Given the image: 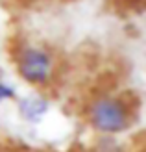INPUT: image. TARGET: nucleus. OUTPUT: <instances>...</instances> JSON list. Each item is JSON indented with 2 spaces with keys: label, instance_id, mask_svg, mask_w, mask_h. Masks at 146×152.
I'll list each match as a JSON object with an SVG mask.
<instances>
[{
  "label": "nucleus",
  "instance_id": "nucleus-1",
  "mask_svg": "<svg viewBox=\"0 0 146 152\" xmlns=\"http://www.w3.org/2000/svg\"><path fill=\"white\" fill-rule=\"evenodd\" d=\"M85 117L93 130L115 135L131 128L135 111L126 96L115 93H100L87 104Z\"/></svg>",
  "mask_w": 146,
  "mask_h": 152
},
{
  "label": "nucleus",
  "instance_id": "nucleus-2",
  "mask_svg": "<svg viewBox=\"0 0 146 152\" xmlns=\"http://www.w3.org/2000/svg\"><path fill=\"white\" fill-rule=\"evenodd\" d=\"M15 67L26 83L33 87H44L54 78L56 59L46 47L26 43L15 52Z\"/></svg>",
  "mask_w": 146,
  "mask_h": 152
},
{
  "label": "nucleus",
  "instance_id": "nucleus-3",
  "mask_svg": "<svg viewBox=\"0 0 146 152\" xmlns=\"http://www.w3.org/2000/svg\"><path fill=\"white\" fill-rule=\"evenodd\" d=\"M48 111V100L41 95H30L19 102V113L30 123L41 121Z\"/></svg>",
  "mask_w": 146,
  "mask_h": 152
},
{
  "label": "nucleus",
  "instance_id": "nucleus-4",
  "mask_svg": "<svg viewBox=\"0 0 146 152\" xmlns=\"http://www.w3.org/2000/svg\"><path fill=\"white\" fill-rule=\"evenodd\" d=\"M15 96H17V93H15L13 86H9V83H6V82L0 80V104L7 102V100H13Z\"/></svg>",
  "mask_w": 146,
  "mask_h": 152
},
{
  "label": "nucleus",
  "instance_id": "nucleus-5",
  "mask_svg": "<svg viewBox=\"0 0 146 152\" xmlns=\"http://www.w3.org/2000/svg\"><path fill=\"white\" fill-rule=\"evenodd\" d=\"M142 152H146V150H142Z\"/></svg>",
  "mask_w": 146,
  "mask_h": 152
}]
</instances>
